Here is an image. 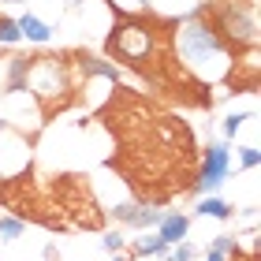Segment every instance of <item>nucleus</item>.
Wrapping results in <instances>:
<instances>
[{
	"mask_svg": "<svg viewBox=\"0 0 261 261\" xmlns=\"http://www.w3.org/2000/svg\"><path fill=\"white\" fill-rule=\"evenodd\" d=\"M175 53L183 56V64L198 71L205 79H228L231 75V53L224 38L213 30V22H205L201 15H191L179 22L175 34Z\"/></svg>",
	"mask_w": 261,
	"mask_h": 261,
	"instance_id": "obj_1",
	"label": "nucleus"
},
{
	"mask_svg": "<svg viewBox=\"0 0 261 261\" xmlns=\"http://www.w3.org/2000/svg\"><path fill=\"white\" fill-rule=\"evenodd\" d=\"M153 49H157V30H153L149 22H142V19L116 22V30L109 38V53L120 56V60L130 64V67H142L153 56Z\"/></svg>",
	"mask_w": 261,
	"mask_h": 261,
	"instance_id": "obj_2",
	"label": "nucleus"
},
{
	"mask_svg": "<svg viewBox=\"0 0 261 261\" xmlns=\"http://www.w3.org/2000/svg\"><path fill=\"white\" fill-rule=\"evenodd\" d=\"M213 30L220 34V38H228L235 49L239 45H250L254 49V41H257V22H254V8L250 4H228V0H220V8H217V22H213Z\"/></svg>",
	"mask_w": 261,
	"mask_h": 261,
	"instance_id": "obj_3",
	"label": "nucleus"
},
{
	"mask_svg": "<svg viewBox=\"0 0 261 261\" xmlns=\"http://www.w3.org/2000/svg\"><path fill=\"white\" fill-rule=\"evenodd\" d=\"M228 172H231L228 146H224V142H209V146H205V157H201V172H198L194 191H198L201 198L217 194L220 187H224V179H228Z\"/></svg>",
	"mask_w": 261,
	"mask_h": 261,
	"instance_id": "obj_4",
	"label": "nucleus"
},
{
	"mask_svg": "<svg viewBox=\"0 0 261 261\" xmlns=\"http://www.w3.org/2000/svg\"><path fill=\"white\" fill-rule=\"evenodd\" d=\"M22 86L53 97V93H67V79H64V64L60 60H27V79Z\"/></svg>",
	"mask_w": 261,
	"mask_h": 261,
	"instance_id": "obj_5",
	"label": "nucleus"
},
{
	"mask_svg": "<svg viewBox=\"0 0 261 261\" xmlns=\"http://www.w3.org/2000/svg\"><path fill=\"white\" fill-rule=\"evenodd\" d=\"M112 217H116V224H123V228H138V231H153L161 224V213L157 209L135 205V201H120V205H112Z\"/></svg>",
	"mask_w": 261,
	"mask_h": 261,
	"instance_id": "obj_6",
	"label": "nucleus"
},
{
	"mask_svg": "<svg viewBox=\"0 0 261 261\" xmlns=\"http://www.w3.org/2000/svg\"><path fill=\"white\" fill-rule=\"evenodd\" d=\"M153 231H157L161 243L172 250V246H179L187 239V231H191V217H187V213H161V224Z\"/></svg>",
	"mask_w": 261,
	"mask_h": 261,
	"instance_id": "obj_7",
	"label": "nucleus"
},
{
	"mask_svg": "<svg viewBox=\"0 0 261 261\" xmlns=\"http://www.w3.org/2000/svg\"><path fill=\"white\" fill-rule=\"evenodd\" d=\"M15 27H19V34H22V38H27V41H34V45H45V41L53 38V27H49V22H41L38 15H30V11L15 19Z\"/></svg>",
	"mask_w": 261,
	"mask_h": 261,
	"instance_id": "obj_8",
	"label": "nucleus"
},
{
	"mask_svg": "<svg viewBox=\"0 0 261 261\" xmlns=\"http://www.w3.org/2000/svg\"><path fill=\"white\" fill-rule=\"evenodd\" d=\"M194 213H198L201 220H205V217H213V220H228V217H231L235 209H231V205H228V201H224V198L209 194V198H201L198 205H194Z\"/></svg>",
	"mask_w": 261,
	"mask_h": 261,
	"instance_id": "obj_9",
	"label": "nucleus"
},
{
	"mask_svg": "<svg viewBox=\"0 0 261 261\" xmlns=\"http://www.w3.org/2000/svg\"><path fill=\"white\" fill-rule=\"evenodd\" d=\"M135 254L138 257H164V254H168V246L161 243L157 231H142L138 239H135Z\"/></svg>",
	"mask_w": 261,
	"mask_h": 261,
	"instance_id": "obj_10",
	"label": "nucleus"
},
{
	"mask_svg": "<svg viewBox=\"0 0 261 261\" xmlns=\"http://www.w3.org/2000/svg\"><path fill=\"white\" fill-rule=\"evenodd\" d=\"M27 235V224L15 220V217H0V243H15Z\"/></svg>",
	"mask_w": 261,
	"mask_h": 261,
	"instance_id": "obj_11",
	"label": "nucleus"
},
{
	"mask_svg": "<svg viewBox=\"0 0 261 261\" xmlns=\"http://www.w3.org/2000/svg\"><path fill=\"white\" fill-rule=\"evenodd\" d=\"M22 41V34L15 27V19H4L0 15V45H19Z\"/></svg>",
	"mask_w": 261,
	"mask_h": 261,
	"instance_id": "obj_12",
	"label": "nucleus"
},
{
	"mask_svg": "<svg viewBox=\"0 0 261 261\" xmlns=\"http://www.w3.org/2000/svg\"><path fill=\"white\" fill-rule=\"evenodd\" d=\"M86 75H105L109 82H120V71L112 64H105V60H86Z\"/></svg>",
	"mask_w": 261,
	"mask_h": 261,
	"instance_id": "obj_13",
	"label": "nucleus"
},
{
	"mask_svg": "<svg viewBox=\"0 0 261 261\" xmlns=\"http://www.w3.org/2000/svg\"><path fill=\"white\" fill-rule=\"evenodd\" d=\"M101 246H105V250H109V254H123L127 239H123V231L116 228V231H105V235H101Z\"/></svg>",
	"mask_w": 261,
	"mask_h": 261,
	"instance_id": "obj_14",
	"label": "nucleus"
},
{
	"mask_svg": "<svg viewBox=\"0 0 261 261\" xmlns=\"http://www.w3.org/2000/svg\"><path fill=\"white\" fill-rule=\"evenodd\" d=\"M250 116H254V112H231L228 120H224V135L235 138V135H239V127H243L246 120H250Z\"/></svg>",
	"mask_w": 261,
	"mask_h": 261,
	"instance_id": "obj_15",
	"label": "nucleus"
},
{
	"mask_svg": "<svg viewBox=\"0 0 261 261\" xmlns=\"http://www.w3.org/2000/svg\"><path fill=\"white\" fill-rule=\"evenodd\" d=\"M112 8H120L127 19H135V15H142V11H146V0H112Z\"/></svg>",
	"mask_w": 261,
	"mask_h": 261,
	"instance_id": "obj_16",
	"label": "nucleus"
},
{
	"mask_svg": "<svg viewBox=\"0 0 261 261\" xmlns=\"http://www.w3.org/2000/svg\"><path fill=\"white\" fill-rule=\"evenodd\" d=\"M209 250H213V254H224V257H228V254L235 250V239H231V235H217V239L209 243Z\"/></svg>",
	"mask_w": 261,
	"mask_h": 261,
	"instance_id": "obj_17",
	"label": "nucleus"
},
{
	"mask_svg": "<svg viewBox=\"0 0 261 261\" xmlns=\"http://www.w3.org/2000/svg\"><path fill=\"white\" fill-rule=\"evenodd\" d=\"M168 261H194V246H187V243H179V246H172L168 254H164Z\"/></svg>",
	"mask_w": 261,
	"mask_h": 261,
	"instance_id": "obj_18",
	"label": "nucleus"
},
{
	"mask_svg": "<svg viewBox=\"0 0 261 261\" xmlns=\"http://www.w3.org/2000/svg\"><path fill=\"white\" fill-rule=\"evenodd\" d=\"M239 161H243V168H257V161H261L257 146H243V149H239Z\"/></svg>",
	"mask_w": 261,
	"mask_h": 261,
	"instance_id": "obj_19",
	"label": "nucleus"
},
{
	"mask_svg": "<svg viewBox=\"0 0 261 261\" xmlns=\"http://www.w3.org/2000/svg\"><path fill=\"white\" fill-rule=\"evenodd\" d=\"M205 261H228V257H224V254H213V250H209V257H205Z\"/></svg>",
	"mask_w": 261,
	"mask_h": 261,
	"instance_id": "obj_20",
	"label": "nucleus"
},
{
	"mask_svg": "<svg viewBox=\"0 0 261 261\" xmlns=\"http://www.w3.org/2000/svg\"><path fill=\"white\" fill-rule=\"evenodd\" d=\"M112 261H127V257H123V254H112Z\"/></svg>",
	"mask_w": 261,
	"mask_h": 261,
	"instance_id": "obj_21",
	"label": "nucleus"
},
{
	"mask_svg": "<svg viewBox=\"0 0 261 261\" xmlns=\"http://www.w3.org/2000/svg\"><path fill=\"white\" fill-rule=\"evenodd\" d=\"M8 4H19V0H8Z\"/></svg>",
	"mask_w": 261,
	"mask_h": 261,
	"instance_id": "obj_22",
	"label": "nucleus"
}]
</instances>
